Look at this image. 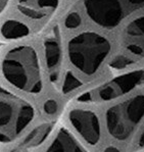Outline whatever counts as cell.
I'll list each match as a JSON object with an SVG mask.
<instances>
[{"label":"cell","instance_id":"ba28073f","mask_svg":"<svg viewBox=\"0 0 144 152\" xmlns=\"http://www.w3.org/2000/svg\"><path fill=\"white\" fill-rule=\"evenodd\" d=\"M44 54L46 66L49 72L51 82L55 83L58 80V74L61 64V46L57 36H49L44 41Z\"/></svg>","mask_w":144,"mask_h":152},{"label":"cell","instance_id":"5bb4252c","mask_svg":"<svg viewBox=\"0 0 144 152\" xmlns=\"http://www.w3.org/2000/svg\"><path fill=\"white\" fill-rule=\"evenodd\" d=\"M126 49L128 52L133 56H143L144 55V39L127 40Z\"/></svg>","mask_w":144,"mask_h":152},{"label":"cell","instance_id":"7c38bea8","mask_svg":"<svg viewBox=\"0 0 144 152\" xmlns=\"http://www.w3.org/2000/svg\"><path fill=\"white\" fill-rule=\"evenodd\" d=\"M126 36L127 40L144 39V15L135 18L127 26Z\"/></svg>","mask_w":144,"mask_h":152},{"label":"cell","instance_id":"44dd1931","mask_svg":"<svg viewBox=\"0 0 144 152\" xmlns=\"http://www.w3.org/2000/svg\"><path fill=\"white\" fill-rule=\"evenodd\" d=\"M6 4H7V0H0V12L5 8Z\"/></svg>","mask_w":144,"mask_h":152},{"label":"cell","instance_id":"ac0fdd59","mask_svg":"<svg viewBox=\"0 0 144 152\" xmlns=\"http://www.w3.org/2000/svg\"><path fill=\"white\" fill-rule=\"evenodd\" d=\"M43 109H44V112L46 114H54L55 112L57 111L58 109V104L55 100L53 99H48L45 101V103L43 105Z\"/></svg>","mask_w":144,"mask_h":152},{"label":"cell","instance_id":"3957f363","mask_svg":"<svg viewBox=\"0 0 144 152\" xmlns=\"http://www.w3.org/2000/svg\"><path fill=\"white\" fill-rule=\"evenodd\" d=\"M144 120V94H137L110 107L105 114L108 134L117 141H126Z\"/></svg>","mask_w":144,"mask_h":152},{"label":"cell","instance_id":"e0dca14e","mask_svg":"<svg viewBox=\"0 0 144 152\" xmlns=\"http://www.w3.org/2000/svg\"><path fill=\"white\" fill-rule=\"evenodd\" d=\"M81 22L82 20L78 12H71L64 20V26L69 30L77 29L81 25Z\"/></svg>","mask_w":144,"mask_h":152},{"label":"cell","instance_id":"30bf717a","mask_svg":"<svg viewBox=\"0 0 144 152\" xmlns=\"http://www.w3.org/2000/svg\"><path fill=\"white\" fill-rule=\"evenodd\" d=\"M1 36L6 40L20 39L29 35V28L25 24L15 20H8L0 28Z\"/></svg>","mask_w":144,"mask_h":152},{"label":"cell","instance_id":"5b68a950","mask_svg":"<svg viewBox=\"0 0 144 152\" xmlns=\"http://www.w3.org/2000/svg\"><path fill=\"white\" fill-rule=\"evenodd\" d=\"M144 83V71H134L121 75L107 83L103 84L93 92H87L78 98L80 102L110 101L134 90Z\"/></svg>","mask_w":144,"mask_h":152},{"label":"cell","instance_id":"8992f818","mask_svg":"<svg viewBox=\"0 0 144 152\" xmlns=\"http://www.w3.org/2000/svg\"><path fill=\"white\" fill-rule=\"evenodd\" d=\"M34 108L29 103L6 95L0 96V129L11 128L20 134L34 118Z\"/></svg>","mask_w":144,"mask_h":152},{"label":"cell","instance_id":"2e32d148","mask_svg":"<svg viewBox=\"0 0 144 152\" xmlns=\"http://www.w3.org/2000/svg\"><path fill=\"white\" fill-rule=\"evenodd\" d=\"M132 62H133V59H132L130 56L119 55L113 58V60L110 64V66L115 69H125L128 65H130Z\"/></svg>","mask_w":144,"mask_h":152},{"label":"cell","instance_id":"6da1fadb","mask_svg":"<svg viewBox=\"0 0 144 152\" xmlns=\"http://www.w3.org/2000/svg\"><path fill=\"white\" fill-rule=\"evenodd\" d=\"M2 74L12 87L22 92L39 94L43 89L39 58L32 46L10 49L2 60Z\"/></svg>","mask_w":144,"mask_h":152},{"label":"cell","instance_id":"ffe728a7","mask_svg":"<svg viewBox=\"0 0 144 152\" xmlns=\"http://www.w3.org/2000/svg\"><path fill=\"white\" fill-rule=\"evenodd\" d=\"M103 152H120V150L118 148H115V147H107V148H105L104 149V151Z\"/></svg>","mask_w":144,"mask_h":152},{"label":"cell","instance_id":"8fae6325","mask_svg":"<svg viewBox=\"0 0 144 152\" xmlns=\"http://www.w3.org/2000/svg\"><path fill=\"white\" fill-rule=\"evenodd\" d=\"M51 129H52V125L48 123L42 124V125L36 127L24 139V142H23L24 146L31 148V147H36L40 145L46 139V137L49 135Z\"/></svg>","mask_w":144,"mask_h":152},{"label":"cell","instance_id":"d6986e66","mask_svg":"<svg viewBox=\"0 0 144 152\" xmlns=\"http://www.w3.org/2000/svg\"><path fill=\"white\" fill-rule=\"evenodd\" d=\"M136 146L137 147H143L144 146V128H143V130L141 131L140 134H139V137H138L137 142H136Z\"/></svg>","mask_w":144,"mask_h":152},{"label":"cell","instance_id":"52a82bcc","mask_svg":"<svg viewBox=\"0 0 144 152\" xmlns=\"http://www.w3.org/2000/svg\"><path fill=\"white\" fill-rule=\"evenodd\" d=\"M69 121L80 137L90 145H97L101 140V125L97 114L89 109L76 108L69 111Z\"/></svg>","mask_w":144,"mask_h":152},{"label":"cell","instance_id":"277c9868","mask_svg":"<svg viewBox=\"0 0 144 152\" xmlns=\"http://www.w3.org/2000/svg\"><path fill=\"white\" fill-rule=\"evenodd\" d=\"M89 18L104 29H113L124 20L127 11L144 7V0H84Z\"/></svg>","mask_w":144,"mask_h":152},{"label":"cell","instance_id":"9c48e42d","mask_svg":"<svg viewBox=\"0 0 144 152\" xmlns=\"http://www.w3.org/2000/svg\"><path fill=\"white\" fill-rule=\"evenodd\" d=\"M45 152H88L66 129L57 131Z\"/></svg>","mask_w":144,"mask_h":152},{"label":"cell","instance_id":"4fadbf2b","mask_svg":"<svg viewBox=\"0 0 144 152\" xmlns=\"http://www.w3.org/2000/svg\"><path fill=\"white\" fill-rule=\"evenodd\" d=\"M82 86V82L73 74L72 72H67L64 77V82H62V92L64 94L74 92L78 88Z\"/></svg>","mask_w":144,"mask_h":152},{"label":"cell","instance_id":"7a4b0ae2","mask_svg":"<svg viewBox=\"0 0 144 152\" xmlns=\"http://www.w3.org/2000/svg\"><path fill=\"white\" fill-rule=\"evenodd\" d=\"M110 43L98 33L83 32L73 37L68 44L69 59L77 71L85 76L96 74L108 57Z\"/></svg>","mask_w":144,"mask_h":152},{"label":"cell","instance_id":"9a60e30c","mask_svg":"<svg viewBox=\"0 0 144 152\" xmlns=\"http://www.w3.org/2000/svg\"><path fill=\"white\" fill-rule=\"evenodd\" d=\"M35 3L37 5V10L45 15L48 9L56 7L58 4V0H35Z\"/></svg>","mask_w":144,"mask_h":152}]
</instances>
